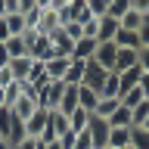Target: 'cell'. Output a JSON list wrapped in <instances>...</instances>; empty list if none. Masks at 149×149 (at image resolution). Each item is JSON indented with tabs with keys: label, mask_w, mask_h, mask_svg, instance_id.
<instances>
[{
	"label": "cell",
	"mask_w": 149,
	"mask_h": 149,
	"mask_svg": "<svg viewBox=\"0 0 149 149\" xmlns=\"http://www.w3.org/2000/svg\"><path fill=\"white\" fill-rule=\"evenodd\" d=\"M106 74H109V68H102L96 59H87V62H84V81H81V84L100 93L102 84H106Z\"/></svg>",
	"instance_id": "1"
},
{
	"label": "cell",
	"mask_w": 149,
	"mask_h": 149,
	"mask_svg": "<svg viewBox=\"0 0 149 149\" xmlns=\"http://www.w3.org/2000/svg\"><path fill=\"white\" fill-rule=\"evenodd\" d=\"M109 121L106 118H96V115H90V124H87V134H90L93 140V149H106L109 146Z\"/></svg>",
	"instance_id": "2"
},
{
	"label": "cell",
	"mask_w": 149,
	"mask_h": 149,
	"mask_svg": "<svg viewBox=\"0 0 149 149\" xmlns=\"http://www.w3.org/2000/svg\"><path fill=\"white\" fill-rule=\"evenodd\" d=\"M68 65H72V56H50V59H44L47 81H62L65 72H68Z\"/></svg>",
	"instance_id": "3"
},
{
	"label": "cell",
	"mask_w": 149,
	"mask_h": 149,
	"mask_svg": "<svg viewBox=\"0 0 149 149\" xmlns=\"http://www.w3.org/2000/svg\"><path fill=\"white\" fill-rule=\"evenodd\" d=\"M115 56H118V47H115V40H96V53H93V59L102 65V68H115Z\"/></svg>",
	"instance_id": "4"
},
{
	"label": "cell",
	"mask_w": 149,
	"mask_h": 149,
	"mask_svg": "<svg viewBox=\"0 0 149 149\" xmlns=\"http://www.w3.org/2000/svg\"><path fill=\"white\" fill-rule=\"evenodd\" d=\"M47 118H50V109H37L31 118H25V137H40L47 130Z\"/></svg>",
	"instance_id": "5"
},
{
	"label": "cell",
	"mask_w": 149,
	"mask_h": 149,
	"mask_svg": "<svg viewBox=\"0 0 149 149\" xmlns=\"http://www.w3.org/2000/svg\"><path fill=\"white\" fill-rule=\"evenodd\" d=\"M74 109H78V87H74V84H65V90H62V96H59L56 112H62L65 118H68Z\"/></svg>",
	"instance_id": "6"
},
{
	"label": "cell",
	"mask_w": 149,
	"mask_h": 149,
	"mask_svg": "<svg viewBox=\"0 0 149 149\" xmlns=\"http://www.w3.org/2000/svg\"><path fill=\"white\" fill-rule=\"evenodd\" d=\"M93 53H96V40H93V37H81V40L72 44V59H78V62L93 59Z\"/></svg>",
	"instance_id": "7"
},
{
	"label": "cell",
	"mask_w": 149,
	"mask_h": 149,
	"mask_svg": "<svg viewBox=\"0 0 149 149\" xmlns=\"http://www.w3.org/2000/svg\"><path fill=\"white\" fill-rule=\"evenodd\" d=\"M37 109H40V106H37L34 93H22V96L16 100V106H13V112H16V115H19L22 121H25V118H31V115H34Z\"/></svg>",
	"instance_id": "8"
},
{
	"label": "cell",
	"mask_w": 149,
	"mask_h": 149,
	"mask_svg": "<svg viewBox=\"0 0 149 149\" xmlns=\"http://www.w3.org/2000/svg\"><path fill=\"white\" fill-rule=\"evenodd\" d=\"M118 19H112V16H100L96 19V40H112V37L118 34Z\"/></svg>",
	"instance_id": "9"
},
{
	"label": "cell",
	"mask_w": 149,
	"mask_h": 149,
	"mask_svg": "<svg viewBox=\"0 0 149 149\" xmlns=\"http://www.w3.org/2000/svg\"><path fill=\"white\" fill-rule=\"evenodd\" d=\"M140 74H143V68H140V65H130V68L118 72V93L130 90V87H137V84H140Z\"/></svg>",
	"instance_id": "10"
},
{
	"label": "cell",
	"mask_w": 149,
	"mask_h": 149,
	"mask_svg": "<svg viewBox=\"0 0 149 149\" xmlns=\"http://www.w3.org/2000/svg\"><path fill=\"white\" fill-rule=\"evenodd\" d=\"M31 56H16V59H9V72L16 81H28V72H31Z\"/></svg>",
	"instance_id": "11"
},
{
	"label": "cell",
	"mask_w": 149,
	"mask_h": 149,
	"mask_svg": "<svg viewBox=\"0 0 149 149\" xmlns=\"http://www.w3.org/2000/svg\"><path fill=\"white\" fill-rule=\"evenodd\" d=\"M90 115H93V112H87V109H81V106H78V109L68 115V130L84 134V130H87V124H90Z\"/></svg>",
	"instance_id": "12"
},
{
	"label": "cell",
	"mask_w": 149,
	"mask_h": 149,
	"mask_svg": "<svg viewBox=\"0 0 149 149\" xmlns=\"http://www.w3.org/2000/svg\"><path fill=\"white\" fill-rule=\"evenodd\" d=\"M96 102H100V93L90 90V87H84V84H78V106L87 109V112H93V109H96Z\"/></svg>",
	"instance_id": "13"
},
{
	"label": "cell",
	"mask_w": 149,
	"mask_h": 149,
	"mask_svg": "<svg viewBox=\"0 0 149 149\" xmlns=\"http://www.w3.org/2000/svg\"><path fill=\"white\" fill-rule=\"evenodd\" d=\"M130 65H137V50H127V47H118V56H115V68L112 72H124Z\"/></svg>",
	"instance_id": "14"
},
{
	"label": "cell",
	"mask_w": 149,
	"mask_h": 149,
	"mask_svg": "<svg viewBox=\"0 0 149 149\" xmlns=\"http://www.w3.org/2000/svg\"><path fill=\"white\" fill-rule=\"evenodd\" d=\"M118 106H121V100H118V96H100V102H96L93 115H96V118H109V115L118 109Z\"/></svg>",
	"instance_id": "15"
},
{
	"label": "cell",
	"mask_w": 149,
	"mask_h": 149,
	"mask_svg": "<svg viewBox=\"0 0 149 149\" xmlns=\"http://www.w3.org/2000/svg\"><path fill=\"white\" fill-rule=\"evenodd\" d=\"M115 47H127V50H140V37L137 31H127V28H118V34L112 37Z\"/></svg>",
	"instance_id": "16"
},
{
	"label": "cell",
	"mask_w": 149,
	"mask_h": 149,
	"mask_svg": "<svg viewBox=\"0 0 149 149\" xmlns=\"http://www.w3.org/2000/svg\"><path fill=\"white\" fill-rule=\"evenodd\" d=\"M3 47H6L9 59H16V56H28V50H25V37H22V34H9L6 40H3Z\"/></svg>",
	"instance_id": "17"
},
{
	"label": "cell",
	"mask_w": 149,
	"mask_h": 149,
	"mask_svg": "<svg viewBox=\"0 0 149 149\" xmlns=\"http://www.w3.org/2000/svg\"><path fill=\"white\" fill-rule=\"evenodd\" d=\"M109 146H112V149L130 146V127H112V130H109Z\"/></svg>",
	"instance_id": "18"
},
{
	"label": "cell",
	"mask_w": 149,
	"mask_h": 149,
	"mask_svg": "<svg viewBox=\"0 0 149 149\" xmlns=\"http://www.w3.org/2000/svg\"><path fill=\"white\" fill-rule=\"evenodd\" d=\"M106 121H109V127H130V124H134V121H130V109H124V106H118Z\"/></svg>",
	"instance_id": "19"
},
{
	"label": "cell",
	"mask_w": 149,
	"mask_h": 149,
	"mask_svg": "<svg viewBox=\"0 0 149 149\" xmlns=\"http://www.w3.org/2000/svg\"><path fill=\"white\" fill-rule=\"evenodd\" d=\"M118 100H121V106H124V109H134L137 102H143V100H146V93L140 90V87H130V90L118 93Z\"/></svg>",
	"instance_id": "20"
},
{
	"label": "cell",
	"mask_w": 149,
	"mask_h": 149,
	"mask_svg": "<svg viewBox=\"0 0 149 149\" xmlns=\"http://www.w3.org/2000/svg\"><path fill=\"white\" fill-rule=\"evenodd\" d=\"M143 19H146L143 13H137V9H127V13L118 19V25H121V28H127V31H137V28L143 25Z\"/></svg>",
	"instance_id": "21"
},
{
	"label": "cell",
	"mask_w": 149,
	"mask_h": 149,
	"mask_svg": "<svg viewBox=\"0 0 149 149\" xmlns=\"http://www.w3.org/2000/svg\"><path fill=\"white\" fill-rule=\"evenodd\" d=\"M84 81V62H78V59H72V65H68V72H65V78H62V84H78Z\"/></svg>",
	"instance_id": "22"
},
{
	"label": "cell",
	"mask_w": 149,
	"mask_h": 149,
	"mask_svg": "<svg viewBox=\"0 0 149 149\" xmlns=\"http://www.w3.org/2000/svg\"><path fill=\"white\" fill-rule=\"evenodd\" d=\"M130 149H149V130L146 127H130Z\"/></svg>",
	"instance_id": "23"
},
{
	"label": "cell",
	"mask_w": 149,
	"mask_h": 149,
	"mask_svg": "<svg viewBox=\"0 0 149 149\" xmlns=\"http://www.w3.org/2000/svg\"><path fill=\"white\" fill-rule=\"evenodd\" d=\"M3 22H6L9 34H22V31H25V16H22V13H6Z\"/></svg>",
	"instance_id": "24"
},
{
	"label": "cell",
	"mask_w": 149,
	"mask_h": 149,
	"mask_svg": "<svg viewBox=\"0 0 149 149\" xmlns=\"http://www.w3.org/2000/svg\"><path fill=\"white\" fill-rule=\"evenodd\" d=\"M146 115H149V100H143V102H137V106L130 109V121H134L130 127H140V124H143V118H146Z\"/></svg>",
	"instance_id": "25"
},
{
	"label": "cell",
	"mask_w": 149,
	"mask_h": 149,
	"mask_svg": "<svg viewBox=\"0 0 149 149\" xmlns=\"http://www.w3.org/2000/svg\"><path fill=\"white\" fill-rule=\"evenodd\" d=\"M100 96H118V72H109V74H106V84H102Z\"/></svg>",
	"instance_id": "26"
},
{
	"label": "cell",
	"mask_w": 149,
	"mask_h": 149,
	"mask_svg": "<svg viewBox=\"0 0 149 149\" xmlns=\"http://www.w3.org/2000/svg\"><path fill=\"white\" fill-rule=\"evenodd\" d=\"M130 9V0H112L109 3V9H106V16H112V19H121L124 13Z\"/></svg>",
	"instance_id": "27"
},
{
	"label": "cell",
	"mask_w": 149,
	"mask_h": 149,
	"mask_svg": "<svg viewBox=\"0 0 149 149\" xmlns=\"http://www.w3.org/2000/svg\"><path fill=\"white\" fill-rule=\"evenodd\" d=\"M62 31H65L68 37H72V44L84 37V25H81V22H65V25H62Z\"/></svg>",
	"instance_id": "28"
},
{
	"label": "cell",
	"mask_w": 149,
	"mask_h": 149,
	"mask_svg": "<svg viewBox=\"0 0 149 149\" xmlns=\"http://www.w3.org/2000/svg\"><path fill=\"white\" fill-rule=\"evenodd\" d=\"M87 9H90V16H93V19H100V16H106L109 3H106V0H87Z\"/></svg>",
	"instance_id": "29"
},
{
	"label": "cell",
	"mask_w": 149,
	"mask_h": 149,
	"mask_svg": "<svg viewBox=\"0 0 149 149\" xmlns=\"http://www.w3.org/2000/svg\"><path fill=\"white\" fill-rule=\"evenodd\" d=\"M72 149H93L90 134H87V130H84V134H78V137H74V143H72Z\"/></svg>",
	"instance_id": "30"
},
{
	"label": "cell",
	"mask_w": 149,
	"mask_h": 149,
	"mask_svg": "<svg viewBox=\"0 0 149 149\" xmlns=\"http://www.w3.org/2000/svg\"><path fill=\"white\" fill-rule=\"evenodd\" d=\"M137 37H140V47H149V16L143 19V25L137 28Z\"/></svg>",
	"instance_id": "31"
},
{
	"label": "cell",
	"mask_w": 149,
	"mask_h": 149,
	"mask_svg": "<svg viewBox=\"0 0 149 149\" xmlns=\"http://www.w3.org/2000/svg\"><path fill=\"white\" fill-rule=\"evenodd\" d=\"M137 65L143 72H149V47H140L137 50Z\"/></svg>",
	"instance_id": "32"
},
{
	"label": "cell",
	"mask_w": 149,
	"mask_h": 149,
	"mask_svg": "<svg viewBox=\"0 0 149 149\" xmlns=\"http://www.w3.org/2000/svg\"><path fill=\"white\" fill-rule=\"evenodd\" d=\"M13 149H40V140H34V137H22Z\"/></svg>",
	"instance_id": "33"
},
{
	"label": "cell",
	"mask_w": 149,
	"mask_h": 149,
	"mask_svg": "<svg viewBox=\"0 0 149 149\" xmlns=\"http://www.w3.org/2000/svg\"><path fill=\"white\" fill-rule=\"evenodd\" d=\"M16 6H19V13L25 16V13H31V9H37V0H16Z\"/></svg>",
	"instance_id": "34"
},
{
	"label": "cell",
	"mask_w": 149,
	"mask_h": 149,
	"mask_svg": "<svg viewBox=\"0 0 149 149\" xmlns=\"http://www.w3.org/2000/svg\"><path fill=\"white\" fill-rule=\"evenodd\" d=\"M9 81H16V78H13V72H9V65H3V68H0V87H6Z\"/></svg>",
	"instance_id": "35"
},
{
	"label": "cell",
	"mask_w": 149,
	"mask_h": 149,
	"mask_svg": "<svg viewBox=\"0 0 149 149\" xmlns=\"http://www.w3.org/2000/svg\"><path fill=\"white\" fill-rule=\"evenodd\" d=\"M137 87L146 93V100H149V72H143V74H140V84H137Z\"/></svg>",
	"instance_id": "36"
},
{
	"label": "cell",
	"mask_w": 149,
	"mask_h": 149,
	"mask_svg": "<svg viewBox=\"0 0 149 149\" xmlns=\"http://www.w3.org/2000/svg\"><path fill=\"white\" fill-rule=\"evenodd\" d=\"M3 65H9V53H6V47L0 44V68H3Z\"/></svg>",
	"instance_id": "37"
},
{
	"label": "cell",
	"mask_w": 149,
	"mask_h": 149,
	"mask_svg": "<svg viewBox=\"0 0 149 149\" xmlns=\"http://www.w3.org/2000/svg\"><path fill=\"white\" fill-rule=\"evenodd\" d=\"M9 37V28H6V22H3V19H0V44H3V40H6Z\"/></svg>",
	"instance_id": "38"
},
{
	"label": "cell",
	"mask_w": 149,
	"mask_h": 149,
	"mask_svg": "<svg viewBox=\"0 0 149 149\" xmlns=\"http://www.w3.org/2000/svg\"><path fill=\"white\" fill-rule=\"evenodd\" d=\"M40 146L44 149H62V143H59V140H50V143H40Z\"/></svg>",
	"instance_id": "39"
},
{
	"label": "cell",
	"mask_w": 149,
	"mask_h": 149,
	"mask_svg": "<svg viewBox=\"0 0 149 149\" xmlns=\"http://www.w3.org/2000/svg\"><path fill=\"white\" fill-rule=\"evenodd\" d=\"M0 149H13V143H9V140H3V137H0Z\"/></svg>",
	"instance_id": "40"
},
{
	"label": "cell",
	"mask_w": 149,
	"mask_h": 149,
	"mask_svg": "<svg viewBox=\"0 0 149 149\" xmlns=\"http://www.w3.org/2000/svg\"><path fill=\"white\" fill-rule=\"evenodd\" d=\"M6 106V93H3V87H0V109Z\"/></svg>",
	"instance_id": "41"
},
{
	"label": "cell",
	"mask_w": 149,
	"mask_h": 149,
	"mask_svg": "<svg viewBox=\"0 0 149 149\" xmlns=\"http://www.w3.org/2000/svg\"><path fill=\"white\" fill-rule=\"evenodd\" d=\"M140 127H146V130H149V115H146V118H143V124H140Z\"/></svg>",
	"instance_id": "42"
},
{
	"label": "cell",
	"mask_w": 149,
	"mask_h": 149,
	"mask_svg": "<svg viewBox=\"0 0 149 149\" xmlns=\"http://www.w3.org/2000/svg\"><path fill=\"white\" fill-rule=\"evenodd\" d=\"M106 3H112V0H106Z\"/></svg>",
	"instance_id": "43"
},
{
	"label": "cell",
	"mask_w": 149,
	"mask_h": 149,
	"mask_svg": "<svg viewBox=\"0 0 149 149\" xmlns=\"http://www.w3.org/2000/svg\"><path fill=\"white\" fill-rule=\"evenodd\" d=\"M106 149H112V146H106Z\"/></svg>",
	"instance_id": "44"
},
{
	"label": "cell",
	"mask_w": 149,
	"mask_h": 149,
	"mask_svg": "<svg viewBox=\"0 0 149 149\" xmlns=\"http://www.w3.org/2000/svg\"><path fill=\"white\" fill-rule=\"evenodd\" d=\"M124 149H130V146H124Z\"/></svg>",
	"instance_id": "45"
},
{
	"label": "cell",
	"mask_w": 149,
	"mask_h": 149,
	"mask_svg": "<svg viewBox=\"0 0 149 149\" xmlns=\"http://www.w3.org/2000/svg\"><path fill=\"white\" fill-rule=\"evenodd\" d=\"M84 3H87V0H84Z\"/></svg>",
	"instance_id": "46"
}]
</instances>
